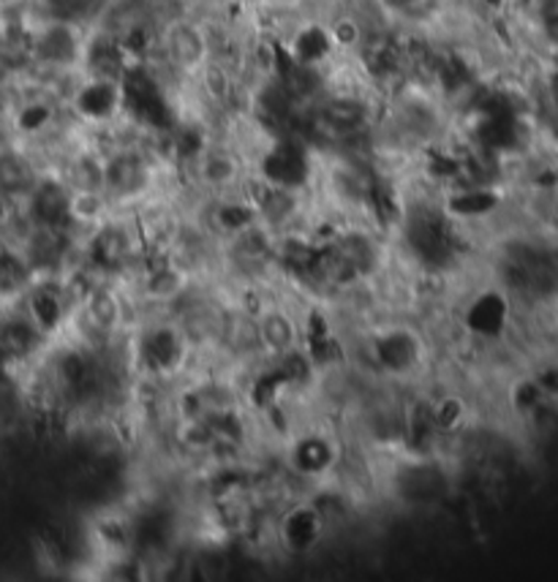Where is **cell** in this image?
Returning a JSON list of instances; mask_svg holds the SVG:
<instances>
[{"mask_svg":"<svg viewBox=\"0 0 558 582\" xmlns=\"http://www.w3.org/2000/svg\"><path fill=\"white\" fill-rule=\"evenodd\" d=\"M270 523L278 550L294 558H309L316 550H322L324 539H327L330 528H333L311 493L294 495L289 504H283L272 515Z\"/></svg>","mask_w":558,"mask_h":582,"instance_id":"3957f363","label":"cell"},{"mask_svg":"<svg viewBox=\"0 0 558 582\" xmlns=\"http://www.w3.org/2000/svg\"><path fill=\"white\" fill-rule=\"evenodd\" d=\"M346 444L349 441L333 422L305 419L281 444L283 471L294 479V484H300V490L309 493L335 477L346 455Z\"/></svg>","mask_w":558,"mask_h":582,"instance_id":"7a4b0ae2","label":"cell"},{"mask_svg":"<svg viewBox=\"0 0 558 582\" xmlns=\"http://www.w3.org/2000/svg\"><path fill=\"white\" fill-rule=\"evenodd\" d=\"M539 324H543V333L545 338H548L550 351H554L558 359V291L539 307Z\"/></svg>","mask_w":558,"mask_h":582,"instance_id":"277c9868","label":"cell"},{"mask_svg":"<svg viewBox=\"0 0 558 582\" xmlns=\"http://www.w3.org/2000/svg\"><path fill=\"white\" fill-rule=\"evenodd\" d=\"M355 365L360 376L392 390L420 387L434 376V333L414 316H379L357 329Z\"/></svg>","mask_w":558,"mask_h":582,"instance_id":"6da1fadb","label":"cell"}]
</instances>
